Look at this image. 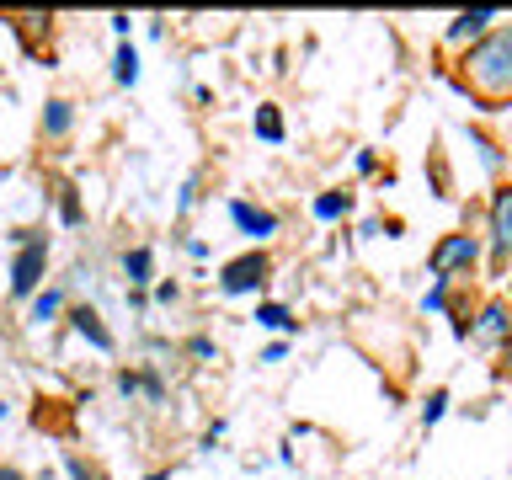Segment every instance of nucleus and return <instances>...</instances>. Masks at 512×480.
I'll use <instances>...</instances> for the list:
<instances>
[{
	"instance_id": "7ed1b4c3",
	"label": "nucleus",
	"mask_w": 512,
	"mask_h": 480,
	"mask_svg": "<svg viewBox=\"0 0 512 480\" xmlns=\"http://www.w3.org/2000/svg\"><path fill=\"white\" fill-rule=\"evenodd\" d=\"M480 262V240L475 235H448L438 240V251H432V278H454V272L475 267Z\"/></svg>"
},
{
	"instance_id": "39448f33",
	"label": "nucleus",
	"mask_w": 512,
	"mask_h": 480,
	"mask_svg": "<svg viewBox=\"0 0 512 480\" xmlns=\"http://www.w3.org/2000/svg\"><path fill=\"white\" fill-rule=\"evenodd\" d=\"M491 240H496V251H512V187H502L491 198Z\"/></svg>"
},
{
	"instance_id": "6ab92c4d",
	"label": "nucleus",
	"mask_w": 512,
	"mask_h": 480,
	"mask_svg": "<svg viewBox=\"0 0 512 480\" xmlns=\"http://www.w3.org/2000/svg\"><path fill=\"white\" fill-rule=\"evenodd\" d=\"M443 299H448V278H438L427 288V299H422V310H443Z\"/></svg>"
},
{
	"instance_id": "0eeeda50",
	"label": "nucleus",
	"mask_w": 512,
	"mask_h": 480,
	"mask_svg": "<svg viewBox=\"0 0 512 480\" xmlns=\"http://www.w3.org/2000/svg\"><path fill=\"white\" fill-rule=\"evenodd\" d=\"M70 326L86 336V342L96 347V352H112V331L102 326V315L91 310V304H80V310H70Z\"/></svg>"
},
{
	"instance_id": "9b49d317",
	"label": "nucleus",
	"mask_w": 512,
	"mask_h": 480,
	"mask_svg": "<svg viewBox=\"0 0 512 480\" xmlns=\"http://www.w3.org/2000/svg\"><path fill=\"white\" fill-rule=\"evenodd\" d=\"M112 75H118V86H134V80H139V54H134V43H118V54H112Z\"/></svg>"
},
{
	"instance_id": "4468645a",
	"label": "nucleus",
	"mask_w": 512,
	"mask_h": 480,
	"mask_svg": "<svg viewBox=\"0 0 512 480\" xmlns=\"http://www.w3.org/2000/svg\"><path fill=\"white\" fill-rule=\"evenodd\" d=\"M256 134H262L267 144H278V139H283V118H278V107H256Z\"/></svg>"
},
{
	"instance_id": "f03ea898",
	"label": "nucleus",
	"mask_w": 512,
	"mask_h": 480,
	"mask_svg": "<svg viewBox=\"0 0 512 480\" xmlns=\"http://www.w3.org/2000/svg\"><path fill=\"white\" fill-rule=\"evenodd\" d=\"M43 267H48V240L27 235L22 251H16V262H11V294H16V299H32V294H38Z\"/></svg>"
},
{
	"instance_id": "20e7f679",
	"label": "nucleus",
	"mask_w": 512,
	"mask_h": 480,
	"mask_svg": "<svg viewBox=\"0 0 512 480\" xmlns=\"http://www.w3.org/2000/svg\"><path fill=\"white\" fill-rule=\"evenodd\" d=\"M262 283H267V256L262 251L235 256V262H224V272H219L224 294H251V288H262Z\"/></svg>"
},
{
	"instance_id": "6e6552de",
	"label": "nucleus",
	"mask_w": 512,
	"mask_h": 480,
	"mask_svg": "<svg viewBox=\"0 0 512 480\" xmlns=\"http://www.w3.org/2000/svg\"><path fill=\"white\" fill-rule=\"evenodd\" d=\"M475 336H480V342H512V315H507V304H502V299L480 310V326H475Z\"/></svg>"
},
{
	"instance_id": "1a4fd4ad",
	"label": "nucleus",
	"mask_w": 512,
	"mask_h": 480,
	"mask_svg": "<svg viewBox=\"0 0 512 480\" xmlns=\"http://www.w3.org/2000/svg\"><path fill=\"white\" fill-rule=\"evenodd\" d=\"M491 22H496V11H464V16H454V27H448V43L491 38Z\"/></svg>"
},
{
	"instance_id": "423d86ee",
	"label": "nucleus",
	"mask_w": 512,
	"mask_h": 480,
	"mask_svg": "<svg viewBox=\"0 0 512 480\" xmlns=\"http://www.w3.org/2000/svg\"><path fill=\"white\" fill-rule=\"evenodd\" d=\"M230 219H235V230H246V235H256V240L278 230V214H267V208H251V203H240V198L230 203Z\"/></svg>"
},
{
	"instance_id": "f257e3e1",
	"label": "nucleus",
	"mask_w": 512,
	"mask_h": 480,
	"mask_svg": "<svg viewBox=\"0 0 512 480\" xmlns=\"http://www.w3.org/2000/svg\"><path fill=\"white\" fill-rule=\"evenodd\" d=\"M464 64H470V80H475L480 91H491V96H507L512 91V38H507V32L480 38Z\"/></svg>"
},
{
	"instance_id": "412c9836",
	"label": "nucleus",
	"mask_w": 512,
	"mask_h": 480,
	"mask_svg": "<svg viewBox=\"0 0 512 480\" xmlns=\"http://www.w3.org/2000/svg\"><path fill=\"white\" fill-rule=\"evenodd\" d=\"M187 352H192V358H214V342H208V336H192Z\"/></svg>"
},
{
	"instance_id": "4be33fe9",
	"label": "nucleus",
	"mask_w": 512,
	"mask_h": 480,
	"mask_svg": "<svg viewBox=\"0 0 512 480\" xmlns=\"http://www.w3.org/2000/svg\"><path fill=\"white\" fill-rule=\"evenodd\" d=\"M502 358H507V374H512V342H507V347H502Z\"/></svg>"
},
{
	"instance_id": "dca6fc26",
	"label": "nucleus",
	"mask_w": 512,
	"mask_h": 480,
	"mask_svg": "<svg viewBox=\"0 0 512 480\" xmlns=\"http://www.w3.org/2000/svg\"><path fill=\"white\" fill-rule=\"evenodd\" d=\"M59 304H64L59 288H43V294L32 299V320H38V326H43V320H54V315H59Z\"/></svg>"
},
{
	"instance_id": "f3484780",
	"label": "nucleus",
	"mask_w": 512,
	"mask_h": 480,
	"mask_svg": "<svg viewBox=\"0 0 512 480\" xmlns=\"http://www.w3.org/2000/svg\"><path fill=\"white\" fill-rule=\"evenodd\" d=\"M59 214H64V224H80V219H86V214H80L75 187H59Z\"/></svg>"
},
{
	"instance_id": "ddd939ff",
	"label": "nucleus",
	"mask_w": 512,
	"mask_h": 480,
	"mask_svg": "<svg viewBox=\"0 0 512 480\" xmlns=\"http://www.w3.org/2000/svg\"><path fill=\"white\" fill-rule=\"evenodd\" d=\"M43 134H48V139H64V134H70V102H48Z\"/></svg>"
},
{
	"instance_id": "9d476101",
	"label": "nucleus",
	"mask_w": 512,
	"mask_h": 480,
	"mask_svg": "<svg viewBox=\"0 0 512 480\" xmlns=\"http://www.w3.org/2000/svg\"><path fill=\"white\" fill-rule=\"evenodd\" d=\"M150 272H155V256L150 246H134V251H123V278L134 294H144V283H150Z\"/></svg>"
},
{
	"instance_id": "b1692460",
	"label": "nucleus",
	"mask_w": 512,
	"mask_h": 480,
	"mask_svg": "<svg viewBox=\"0 0 512 480\" xmlns=\"http://www.w3.org/2000/svg\"><path fill=\"white\" fill-rule=\"evenodd\" d=\"M507 38H512V32H507Z\"/></svg>"
},
{
	"instance_id": "a211bd4d",
	"label": "nucleus",
	"mask_w": 512,
	"mask_h": 480,
	"mask_svg": "<svg viewBox=\"0 0 512 480\" xmlns=\"http://www.w3.org/2000/svg\"><path fill=\"white\" fill-rule=\"evenodd\" d=\"M443 411H448V390H432V395H427V406H422V422L432 427V422H438Z\"/></svg>"
},
{
	"instance_id": "f8f14e48",
	"label": "nucleus",
	"mask_w": 512,
	"mask_h": 480,
	"mask_svg": "<svg viewBox=\"0 0 512 480\" xmlns=\"http://www.w3.org/2000/svg\"><path fill=\"white\" fill-rule=\"evenodd\" d=\"M256 326H267V331H294L299 320L283 310V304H256Z\"/></svg>"
},
{
	"instance_id": "2eb2a0df",
	"label": "nucleus",
	"mask_w": 512,
	"mask_h": 480,
	"mask_svg": "<svg viewBox=\"0 0 512 480\" xmlns=\"http://www.w3.org/2000/svg\"><path fill=\"white\" fill-rule=\"evenodd\" d=\"M347 192H320V198H315V219H342L347 214Z\"/></svg>"
},
{
	"instance_id": "aec40b11",
	"label": "nucleus",
	"mask_w": 512,
	"mask_h": 480,
	"mask_svg": "<svg viewBox=\"0 0 512 480\" xmlns=\"http://www.w3.org/2000/svg\"><path fill=\"white\" fill-rule=\"evenodd\" d=\"M64 470H70V480H102L96 470H86V459H70V464H64Z\"/></svg>"
},
{
	"instance_id": "5701e85b",
	"label": "nucleus",
	"mask_w": 512,
	"mask_h": 480,
	"mask_svg": "<svg viewBox=\"0 0 512 480\" xmlns=\"http://www.w3.org/2000/svg\"><path fill=\"white\" fill-rule=\"evenodd\" d=\"M0 480H22V475H16V470H0Z\"/></svg>"
}]
</instances>
